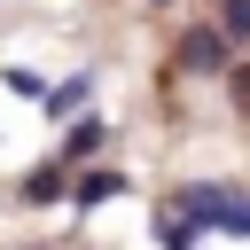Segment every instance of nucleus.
Here are the masks:
<instances>
[{
	"mask_svg": "<svg viewBox=\"0 0 250 250\" xmlns=\"http://www.w3.org/2000/svg\"><path fill=\"white\" fill-rule=\"evenodd\" d=\"M172 211H188L195 227H227V234H250V195L234 188H180Z\"/></svg>",
	"mask_w": 250,
	"mask_h": 250,
	"instance_id": "f257e3e1",
	"label": "nucleus"
},
{
	"mask_svg": "<svg viewBox=\"0 0 250 250\" xmlns=\"http://www.w3.org/2000/svg\"><path fill=\"white\" fill-rule=\"evenodd\" d=\"M227 55H234V39H227L219 23H195V31L180 39V62H188V70H203V78H211V70H227Z\"/></svg>",
	"mask_w": 250,
	"mask_h": 250,
	"instance_id": "f03ea898",
	"label": "nucleus"
},
{
	"mask_svg": "<svg viewBox=\"0 0 250 250\" xmlns=\"http://www.w3.org/2000/svg\"><path fill=\"white\" fill-rule=\"evenodd\" d=\"M109 195H125V180H117V172H86V180H78V203H86V211H94V203H109Z\"/></svg>",
	"mask_w": 250,
	"mask_h": 250,
	"instance_id": "7ed1b4c3",
	"label": "nucleus"
},
{
	"mask_svg": "<svg viewBox=\"0 0 250 250\" xmlns=\"http://www.w3.org/2000/svg\"><path fill=\"white\" fill-rule=\"evenodd\" d=\"M102 141H109V125H102V117H78V125H70V156H94Z\"/></svg>",
	"mask_w": 250,
	"mask_h": 250,
	"instance_id": "20e7f679",
	"label": "nucleus"
},
{
	"mask_svg": "<svg viewBox=\"0 0 250 250\" xmlns=\"http://www.w3.org/2000/svg\"><path fill=\"white\" fill-rule=\"evenodd\" d=\"M219 31L227 39H250V0H219Z\"/></svg>",
	"mask_w": 250,
	"mask_h": 250,
	"instance_id": "39448f33",
	"label": "nucleus"
},
{
	"mask_svg": "<svg viewBox=\"0 0 250 250\" xmlns=\"http://www.w3.org/2000/svg\"><path fill=\"white\" fill-rule=\"evenodd\" d=\"M156 8H164V0H156Z\"/></svg>",
	"mask_w": 250,
	"mask_h": 250,
	"instance_id": "423d86ee",
	"label": "nucleus"
}]
</instances>
